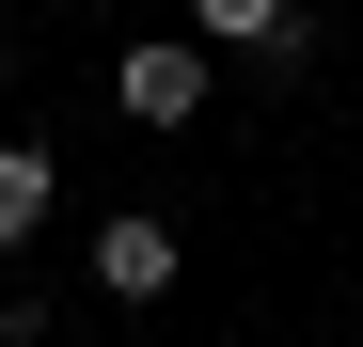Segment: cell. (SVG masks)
<instances>
[{"label":"cell","mask_w":363,"mask_h":347,"mask_svg":"<svg viewBox=\"0 0 363 347\" xmlns=\"http://www.w3.org/2000/svg\"><path fill=\"white\" fill-rule=\"evenodd\" d=\"M0 95H16V47H0Z\"/></svg>","instance_id":"5"},{"label":"cell","mask_w":363,"mask_h":347,"mask_svg":"<svg viewBox=\"0 0 363 347\" xmlns=\"http://www.w3.org/2000/svg\"><path fill=\"white\" fill-rule=\"evenodd\" d=\"M48 205H64V158H48V142H0V253H32Z\"/></svg>","instance_id":"4"},{"label":"cell","mask_w":363,"mask_h":347,"mask_svg":"<svg viewBox=\"0 0 363 347\" xmlns=\"http://www.w3.org/2000/svg\"><path fill=\"white\" fill-rule=\"evenodd\" d=\"M190 47H253V64H300V0H190Z\"/></svg>","instance_id":"3"},{"label":"cell","mask_w":363,"mask_h":347,"mask_svg":"<svg viewBox=\"0 0 363 347\" xmlns=\"http://www.w3.org/2000/svg\"><path fill=\"white\" fill-rule=\"evenodd\" d=\"M206 95H221V47H127V64H111V110H127V127H190Z\"/></svg>","instance_id":"1"},{"label":"cell","mask_w":363,"mask_h":347,"mask_svg":"<svg viewBox=\"0 0 363 347\" xmlns=\"http://www.w3.org/2000/svg\"><path fill=\"white\" fill-rule=\"evenodd\" d=\"M174 268H190V253H174V221H95V300H174Z\"/></svg>","instance_id":"2"}]
</instances>
